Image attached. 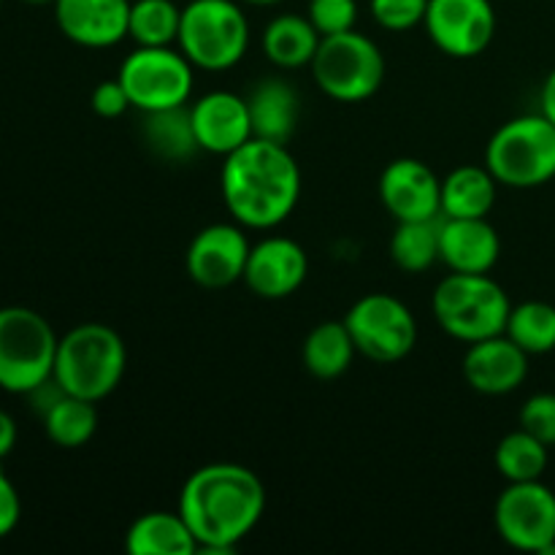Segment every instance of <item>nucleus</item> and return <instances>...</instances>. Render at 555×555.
<instances>
[{"instance_id": "nucleus-1", "label": "nucleus", "mask_w": 555, "mask_h": 555, "mask_svg": "<svg viewBox=\"0 0 555 555\" xmlns=\"http://www.w3.org/2000/svg\"><path fill=\"white\" fill-rule=\"evenodd\" d=\"M263 509V482L242 464L201 466L179 493V515L206 553H231L260 524Z\"/></svg>"}, {"instance_id": "nucleus-2", "label": "nucleus", "mask_w": 555, "mask_h": 555, "mask_svg": "<svg viewBox=\"0 0 555 555\" xmlns=\"http://www.w3.org/2000/svg\"><path fill=\"white\" fill-rule=\"evenodd\" d=\"M301 195V168L285 144L249 139L225 157L222 201L233 220L244 228L282 225Z\"/></svg>"}, {"instance_id": "nucleus-3", "label": "nucleus", "mask_w": 555, "mask_h": 555, "mask_svg": "<svg viewBox=\"0 0 555 555\" xmlns=\"http://www.w3.org/2000/svg\"><path fill=\"white\" fill-rule=\"evenodd\" d=\"M128 350L122 336L103 323H85L60 339L54 374L60 388L87 401H103L122 383Z\"/></svg>"}, {"instance_id": "nucleus-4", "label": "nucleus", "mask_w": 555, "mask_h": 555, "mask_svg": "<svg viewBox=\"0 0 555 555\" xmlns=\"http://www.w3.org/2000/svg\"><path fill=\"white\" fill-rule=\"evenodd\" d=\"M431 307L444 334L466 345L504 334L513 312V304L496 280L488 274H459V271L439 282Z\"/></svg>"}, {"instance_id": "nucleus-5", "label": "nucleus", "mask_w": 555, "mask_h": 555, "mask_svg": "<svg viewBox=\"0 0 555 555\" xmlns=\"http://www.w3.org/2000/svg\"><path fill=\"white\" fill-rule=\"evenodd\" d=\"M60 336L27 307L0 309V388L27 396L52 379Z\"/></svg>"}, {"instance_id": "nucleus-6", "label": "nucleus", "mask_w": 555, "mask_h": 555, "mask_svg": "<svg viewBox=\"0 0 555 555\" xmlns=\"http://www.w3.org/2000/svg\"><path fill=\"white\" fill-rule=\"evenodd\" d=\"M486 168L507 188H540L555 177V125L545 114L504 122L486 146Z\"/></svg>"}, {"instance_id": "nucleus-7", "label": "nucleus", "mask_w": 555, "mask_h": 555, "mask_svg": "<svg viewBox=\"0 0 555 555\" xmlns=\"http://www.w3.org/2000/svg\"><path fill=\"white\" fill-rule=\"evenodd\" d=\"M177 43L195 68L228 70L247 54L249 22L233 0H190Z\"/></svg>"}, {"instance_id": "nucleus-8", "label": "nucleus", "mask_w": 555, "mask_h": 555, "mask_svg": "<svg viewBox=\"0 0 555 555\" xmlns=\"http://www.w3.org/2000/svg\"><path fill=\"white\" fill-rule=\"evenodd\" d=\"M320 90L339 103L369 101L383 87L385 57L372 38L358 30L323 36L312 60Z\"/></svg>"}, {"instance_id": "nucleus-9", "label": "nucleus", "mask_w": 555, "mask_h": 555, "mask_svg": "<svg viewBox=\"0 0 555 555\" xmlns=\"http://www.w3.org/2000/svg\"><path fill=\"white\" fill-rule=\"evenodd\" d=\"M193 68L182 49L173 47H139L119 65V76L130 106L139 112H163V108L188 106L193 95Z\"/></svg>"}, {"instance_id": "nucleus-10", "label": "nucleus", "mask_w": 555, "mask_h": 555, "mask_svg": "<svg viewBox=\"0 0 555 555\" xmlns=\"http://www.w3.org/2000/svg\"><path fill=\"white\" fill-rule=\"evenodd\" d=\"M358 352L374 363L404 361L417 341L415 314L401 298L372 293L358 298L345 318Z\"/></svg>"}, {"instance_id": "nucleus-11", "label": "nucleus", "mask_w": 555, "mask_h": 555, "mask_svg": "<svg viewBox=\"0 0 555 555\" xmlns=\"http://www.w3.org/2000/svg\"><path fill=\"white\" fill-rule=\"evenodd\" d=\"M496 531L524 553H555V493L542 480L509 482L493 509Z\"/></svg>"}, {"instance_id": "nucleus-12", "label": "nucleus", "mask_w": 555, "mask_h": 555, "mask_svg": "<svg viewBox=\"0 0 555 555\" xmlns=\"http://www.w3.org/2000/svg\"><path fill=\"white\" fill-rule=\"evenodd\" d=\"M428 38L450 57H477L496 36V9L491 0H428Z\"/></svg>"}, {"instance_id": "nucleus-13", "label": "nucleus", "mask_w": 555, "mask_h": 555, "mask_svg": "<svg viewBox=\"0 0 555 555\" xmlns=\"http://www.w3.org/2000/svg\"><path fill=\"white\" fill-rule=\"evenodd\" d=\"M249 247L244 231L231 222H215L206 225L204 231L195 233V238L188 247V274L190 280L198 282L201 287L209 291H220V287L233 285V282L244 280V269H247Z\"/></svg>"}, {"instance_id": "nucleus-14", "label": "nucleus", "mask_w": 555, "mask_h": 555, "mask_svg": "<svg viewBox=\"0 0 555 555\" xmlns=\"http://www.w3.org/2000/svg\"><path fill=\"white\" fill-rule=\"evenodd\" d=\"M379 198L399 222L434 220L442 215V182L431 166L415 157L388 163L379 177Z\"/></svg>"}, {"instance_id": "nucleus-15", "label": "nucleus", "mask_w": 555, "mask_h": 555, "mask_svg": "<svg viewBox=\"0 0 555 555\" xmlns=\"http://www.w3.org/2000/svg\"><path fill=\"white\" fill-rule=\"evenodd\" d=\"M309 271L307 253L287 236H269L249 247L244 282L260 298H287L304 285Z\"/></svg>"}, {"instance_id": "nucleus-16", "label": "nucleus", "mask_w": 555, "mask_h": 555, "mask_svg": "<svg viewBox=\"0 0 555 555\" xmlns=\"http://www.w3.org/2000/svg\"><path fill=\"white\" fill-rule=\"evenodd\" d=\"M190 114H193V128L201 152L228 157L238 146L247 144L249 139H255L247 98L236 95V92H206L204 98L193 103Z\"/></svg>"}, {"instance_id": "nucleus-17", "label": "nucleus", "mask_w": 555, "mask_h": 555, "mask_svg": "<svg viewBox=\"0 0 555 555\" xmlns=\"http://www.w3.org/2000/svg\"><path fill=\"white\" fill-rule=\"evenodd\" d=\"M54 20L79 47H117L128 36L130 0H54Z\"/></svg>"}, {"instance_id": "nucleus-18", "label": "nucleus", "mask_w": 555, "mask_h": 555, "mask_svg": "<svg viewBox=\"0 0 555 555\" xmlns=\"http://www.w3.org/2000/svg\"><path fill=\"white\" fill-rule=\"evenodd\" d=\"M464 377L477 393H513L529 377V352L520 350L507 334L480 339L466 350Z\"/></svg>"}, {"instance_id": "nucleus-19", "label": "nucleus", "mask_w": 555, "mask_h": 555, "mask_svg": "<svg viewBox=\"0 0 555 555\" xmlns=\"http://www.w3.org/2000/svg\"><path fill=\"white\" fill-rule=\"evenodd\" d=\"M502 242L486 217H444L439 225V260L459 274H488L496 266Z\"/></svg>"}, {"instance_id": "nucleus-20", "label": "nucleus", "mask_w": 555, "mask_h": 555, "mask_svg": "<svg viewBox=\"0 0 555 555\" xmlns=\"http://www.w3.org/2000/svg\"><path fill=\"white\" fill-rule=\"evenodd\" d=\"M247 106L255 139L287 144L291 135L296 133L301 103H298L296 90L287 81L263 79L260 85L253 87Z\"/></svg>"}, {"instance_id": "nucleus-21", "label": "nucleus", "mask_w": 555, "mask_h": 555, "mask_svg": "<svg viewBox=\"0 0 555 555\" xmlns=\"http://www.w3.org/2000/svg\"><path fill=\"white\" fill-rule=\"evenodd\" d=\"M125 551L133 555H193L198 540L179 513H146L130 524Z\"/></svg>"}, {"instance_id": "nucleus-22", "label": "nucleus", "mask_w": 555, "mask_h": 555, "mask_svg": "<svg viewBox=\"0 0 555 555\" xmlns=\"http://www.w3.org/2000/svg\"><path fill=\"white\" fill-rule=\"evenodd\" d=\"M496 177L486 166H459L442 179L444 217H488L496 204Z\"/></svg>"}, {"instance_id": "nucleus-23", "label": "nucleus", "mask_w": 555, "mask_h": 555, "mask_svg": "<svg viewBox=\"0 0 555 555\" xmlns=\"http://www.w3.org/2000/svg\"><path fill=\"white\" fill-rule=\"evenodd\" d=\"M141 135H144L146 146L166 163H188L195 152H201L198 139H195L193 114L188 106L144 114Z\"/></svg>"}, {"instance_id": "nucleus-24", "label": "nucleus", "mask_w": 555, "mask_h": 555, "mask_svg": "<svg viewBox=\"0 0 555 555\" xmlns=\"http://www.w3.org/2000/svg\"><path fill=\"white\" fill-rule=\"evenodd\" d=\"M323 36L318 27L309 22V16L298 14H282L269 22L263 30V52L280 68H301V65H312L314 54H318Z\"/></svg>"}, {"instance_id": "nucleus-25", "label": "nucleus", "mask_w": 555, "mask_h": 555, "mask_svg": "<svg viewBox=\"0 0 555 555\" xmlns=\"http://www.w3.org/2000/svg\"><path fill=\"white\" fill-rule=\"evenodd\" d=\"M356 352L358 347L347 331L345 320H328V323H320L309 331L301 356L307 372L328 383V379L341 377L350 369Z\"/></svg>"}, {"instance_id": "nucleus-26", "label": "nucleus", "mask_w": 555, "mask_h": 555, "mask_svg": "<svg viewBox=\"0 0 555 555\" xmlns=\"http://www.w3.org/2000/svg\"><path fill=\"white\" fill-rule=\"evenodd\" d=\"M43 428L47 437L57 448L76 450L85 448L98 428V410L95 401L79 399V396H60L47 412H43Z\"/></svg>"}, {"instance_id": "nucleus-27", "label": "nucleus", "mask_w": 555, "mask_h": 555, "mask_svg": "<svg viewBox=\"0 0 555 555\" xmlns=\"http://www.w3.org/2000/svg\"><path fill=\"white\" fill-rule=\"evenodd\" d=\"M439 225L434 220L399 222L390 238V258L406 274H421L439 260Z\"/></svg>"}, {"instance_id": "nucleus-28", "label": "nucleus", "mask_w": 555, "mask_h": 555, "mask_svg": "<svg viewBox=\"0 0 555 555\" xmlns=\"http://www.w3.org/2000/svg\"><path fill=\"white\" fill-rule=\"evenodd\" d=\"M182 9L173 0H133L128 36L139 47H171L179 38Z\"/></svg>"}, {"instance_id": "nucleus-29", "label": "nucleus", "mask_w": 555, "mask_h": 555, "mask_svg": "<svg viewBox=\"0 0 555 555\" xmlns=\"http://www.w3.org/2000/svg\"><path fill=\"white\" fill-rule=\"evenodd\" d=\"M547 450H551L547 444L518 428L499 442L493 459H496L499 475L507 482H531L542 480V475H545Z\"/></svg>"}, {"instance_id": "nucleus-30", "label": "nucleus", "mask_w": 555, "mask_h": 555, "mask_svg": "<svg viewBox=\"0 0 555 555\" xmlns=\"http://www.w3.org/2000/svg\"><path fill=\"white\" fill-rule=\"evenodd\" d=\"M504 334L529 356L555 350V307L545 301H524L513 307Z\"/></svg>"}, {"instance_id": "nucleus-31", "label": "nucleus", "mask_w": 555, "mask_h": 555, "mask_svg": "<svg viewBox=\"0 0 555 555\" xmlns=\"http://www.w3.org/2000/svg\"><path fill=\"white\" fill-rule=\"evenodd\" d=\"M358 3L356 0H309V22L318 27L320 36L356 30Z\"/></svg>"}, {"instance_id": "nucleus-32", "label": "nucleus", "mask_w": 555, "mask_h": 555, "mask_svg": "<svg viewBox=\"0 0 555 555\" xmlns=\"http://www.w3.org/2000/svg\"><path fill=\"white\" fill-rule=\"evenodd\" d=\"M428 0H372V16L385 30H410L426 20Z\"/></svg>"}, {"instance_id": "nucleus-33", "label": "nucleus", "mask_w": 555, "mask_h": 555, "mask_svg": "<svg viewBox=\"0 0 555 555\" xmlns=\"http://www.w3.org/2000/svg\"><path fill=\"white\" fill-rule=\"evenodd\" d=\"M520 428L555 448V393H537L520 410Z\"/></svg>"}, {"instance_id": "nucleus-34", "label": "nucleus", "mask_w": 555, "mask_h": 555, "mask_svg": "<svg viewBox=\"0 0 555 555\" xmlns=\"http://www.w3.org/2000/svg\"><path fill=\"white\" fill-rule=\"evenodd\" d=\"M130 106V98L125 92L122 81L114 79V81H101V85L92 90V112L103 119H114V117H122Z\"/></svg>"}, {"instance_id": "nucleus-35", "label": "nucleus", "mask_w": 555, "mask_h": 555, "mask_svg": "<svg viewBox=\"0 0 555 555\" xmlns=\"http://www.w3.org/2000/svg\"><path fill=\"white\" fill-rule=\"evenodd\" d=\"M22 518V502L20 493H16L14 482L5 477V472L0 469V540L9 537L16 529Z\"/></svg>"}, {"instance_id": "nucleus-36", "label": "nucleus", "mask_w": 555, "mask_h": 555, "mask_svg": "<svg viewBox=\"0 0 555 555\" xmlns=\"http://www.w3.org/2000/svg\"><path fill=\"white\" fill-rule=\"evenodd\" d=\"M14 444H16V423H14V417H11L9 412L0 410V461H3L5 455H11Z\"/></svg>"}, {"instance_id": "nucleus-37", "label": "nucleus", "mask_w": 555, "mask_h": 555, "mask_svg": "<svg viewBox=\"0 0 555 555\" xmlns=\"http://www.w3.org/2000/svg\"><path fill=\"white\" fill-rule=\"evenodd\" d=\"M540 106L547 119L555 125V70H551V76L545 79V85H542V95H540Z\"/></svg>"}, {"instance_id": "nucleus-38", "label": "nucleus", "mask_w": 555, "mask_h": 555, "mask_svg": "<svg viewBox=\"0 0 555 555\" xmlns=\"http://www.w3.org/2000/svg\"><path fill=\"white\" fill-rule=\"evenodd\" d=\"M244 3H253V5H274L280 0H244Z\"/></svg>"}, {"instance_id": "nucleus-39", "label": "nucleus", "mask_w": 555, "mask_h": 555, "mask_svg": "<svg viewBox=\"0 0 555 555\" xmlns=\"http://www.w3.org/2000/svg\"><path fill=\"white\" fill-rule=\"evenodd\" d=\"M25 3H36V5H41V3H54V0H25Z\"/></svg>"}, {"instance_id": "nucleus-40", "label": "nucleus", "mask_w": 555, "mask_h": 555, "mask_svg": "<svg viewBox=\"0 0 555 555\" xmlns=\"http://www.w3.org/2000/svg\"><path fill=\"white\" fill-rule=\"evenodd\" d=\"M0 9H3V0H0Z\"/></svg>"}]
</instances>
